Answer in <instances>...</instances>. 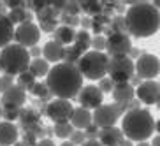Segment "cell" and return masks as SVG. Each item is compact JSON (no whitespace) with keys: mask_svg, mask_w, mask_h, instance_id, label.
<instances>
[{"mask_svg":"<svg viewBox=\"0 0 160 146\" xmlns=\"http://www.w3.org/2000/svg\"><path fill=\"white\" fill-rule=\"evenodd\" d=\"M46 85L55 99L71 100L78 97L83 88V76L78 65L60 62L51 67L49 74L46 76Z\"/></svg>","mask_w":160,"mask_h":146,"instance_id":"obj_1","label":"cell"},{"mask_svg":"<svg viewBox=\"0 0 160 146\" xmlns=\"http://www.w3.org/2000/svg\"><path fill=\"white\" fill-rule=\"evenodd\" d=\"M128 33L134 37H150L160 28V11L150 2H134L125 13Z\"/></svg>","mask_w":160,"mask_h":146,"instance_id":"obj_2","label":"cell"},{"mask_svg":"<svg viewBox=\"0 0 160 146\" xmlns=\"http://www.w3.org/2000/svg\"><path fill=\"white\" fill-rule=\"evenodd\" d=\"M123 136L130 141H146L155 132V120L148 109H134L123 116Z\"/></svg>","mask_w":160,"mask_h":146,"instance_id":"obj_3","label":"cell"},{"mask_svg":"<svg viewBox=\"0 0 160 146\" xmlns=\"http://www.w3.org/2000/svg\"><path fill=\"white\" fill-rule=\"evenodd\" d=\"M30 62H32V58H30L28 49L16 43L5 46L0 51V71L7 76H12V78L28 71Z\"/></svg>","mask_w":160,"mask_h":146,"instance_id":"obj_4","label":"cell"},{"mask_svg":"<svg viewBox=\"0 0 160 146\" xmlns=\"http://www.w3.org/2000/svg\"><path fill=\"white\" fill-rule=\"evenodd\" d=\"M108 65H109V57L102 51H88L85 53L81 60L78 62V69H79L81 76L86 79H104L108 74Z\"/></svg>","mask_w":160,"mask_h":146,"instance_id":"obj_5","label":"cell"},{"mask_svg":"<svg viewBox=\"0 0 160 146\" xmlns=\"http://www.w3.org/2000/svg\"><path fill=\"white\" fill-rule=\"evenodd\" d=\"M123 113H127V104H102L100 108L95 109L93 123L99 128L114 127V123L120 120Z\"/></svg>","mask_w":160,"mask_h":146,"instance_id":"obj_6","label":"cell"},{"mask_svg":"<svg viewBox=\"0 0 160 146\" xmlns=\"http://www.w3.org/2000/svg\"><path fill=\"white\" fill-rule=\"evenodd\" d=\"M108 74L114 83H130L132 76L136 74V63L128 57L109 58Z\"/></svg>","mask_w":160,"mask_h":146,"instance_id":"obj_7","label":"cell"},{"mask_svg":"<svg viewBox=\"0 0 160 146\" xmlns=\"http://www.w3.org/2000/svg\"><path fill=\"white\" fill-rule=\"evenodd\" d=\"M72 113H74V106L71 104V100L65 99H53L51 102L46 104V114L53 123H67L71 122Z\"/></svg>","mask_w":160,"mask_h":146,"instance_id":"obj_8","label":"cell"},{"mask_svg":"<svg viewBox=\"0 0 160 146\" xmlns=\"http://www.w3.org/2000/svg\"><path fill=\"white\" fill-rule=\"evenodd\" d=\"M39 39H41V28H39V25H35L33 21L18 25L16 30H14V41H16V44L27 48V49L37 46Z\"/></svg>","mask_w":160,"mask_h":146,"instance_id":"obj_9","label":"cell"},{"mask_svg":"<svg viewBox=\"0 0 160 146\" xmlns=\"http://www.w3.org/2000/svg\"><path fill=\"white\" fill-rule=\"evenodd\" d=\"M136 74L141 79L151 81L153 78L160 76V60L151 53H142L136 62Z\"/></svg>","mask_w":160,"mask_h":146,"instance_id":"obj_10","label":"cell"},{"mask_svg":"<svg viewBox=\"0 0 160 146\" xmlns=\"http://www.w3.org/2000/svg\"><path fill=\"white\" fill-rule=\"evenodd\" d=\"M130 49H132V43L127 33H113L106 39V51H108V57L111 58L128 57Z\"/></svg>","mask_w":160,"mask_h":146,"instance_id":"obj_11","label":"cell"},{"mask_svg":"<svg viewBox=\"0 0 160 146\" xmlns=\"http://www.w3.org/2000/svg\"><path fill=\"white\" fill-rule=\"evenodd\" d=\"M78 100H79V106L85 109H97L102 106V92L99 90V86L88 85L83 86L78 95Z\"/></svg>","mask_w":160,"mask_h":146,"instance_id":"obj_12","label":"cell"},{"mask_svg":"<svg viewBox=\"0 0 160 146\" xmlns=\"http://www.w3.org/2000/svg\"><path fill=\"white\" fill-rule=\"evenodd\" d=\"M25 102H27V92L18 85H12L7 92H4L2 93V99H0L2 108L21 109V108H25Z\"/></svg>","mask_w":160,"mask_h":146,"instance_id":"obj_13","label":"cell"},{"mask_svg":"<svg viewBox=\"0 0 160 146\" xmlns=\"http://www.w3.org/2000/svg\"><path fill=\"white\" fill-rule=\"evenodd\" d=\"M137 99L142 104H157V100L160 99V83L157 81H142L141 85L137 86Z\"/></svg>","mask_w":160,"mask_h":146,"instance_id":"obj_14","label":"cell"},{"mask_svg":"<svg viewBox=\"0 0 160 146\" xmlns=\"http://www.w3.org/2000/svg\"><path fill=\"white\" fill-rule=\"evenodd\" d=\"M92 123H93V113L90 109H85V108H81V106L79 108H74V113H72V118H71V125L76 130H85Z\"/></svg>","mask_w":160,"mask_h":146,"instance_id":"obj_15","label":"cell"},{"mask_svg":"<svg viewBox=\"0 0 160 146\" xmlns=\"http://www.w3.org/2000/svg\"><path fill=\"white\" fill-rule=\"evenodd\" d=\"M63 55H65V46L58 44L57 41H48L42 48V57L46 62L49 63H60L63 60Z\"/></svg>","mask_w":160,"mask_h":146,"instance_id":"obj_16","label":"cell"},{"mask_svg":"<svg viewBox=\"0 0 160 146\" xmlns=\"http://www.w3.org/2000/svg\"><path fill=\"white\" fill-rule=\"evenodd\" d=\"M111 93H113V99L116 104H128L136 97V88L130 83H114Z\"/></svg>","mask_w":160,"mask_h":146,"instance_id":"obj_17","label":"cell"},{"mask_svg":"<svg viewBox=\"0 0 160 146\" xmlns=\"http://www.w3.org/2000/svg\"><path fill=\"white\" fill-rule=\"evenodd\" d=\"M19 130L14 123L0 122V146H14L18 143Z\"/></svg>","mask_w":160,"mask_h":146,"instance_id":"obj_18","label":"cell"},{"mask_svg":"<svg viewBox=\"0 0 160 146\" xmlns=\"http://www.w3.org/2000/svg\"><path fill=\"white\" fill-rule=\"evenodd\" d=\"M14 30L16 27L11 23V19L7 14H0V49H4L5 46L12 44L14 41Z\"/></svg>","mask_w":160,"mask_h":146,"instance_id":"obj_19","label":"cell"},{"mask_svg":"<svg viewBox=\"0 0 160 146\" xmlns=\"http://www.w3.org/2000/svg\"><path fill=\"white\" fill-rule=\"evenodd\" d=\"M122 139H123V132L118 127L100 128L99 132V141L102 143V146H118Z\"/></svg>","mask_w":160,"mask_h":146,"instance_id":"obj_20","label":"cell"},{"mask_svg":"<svg viewBox=\"0 0 160 146\" xmlns=\"http://www.w3.org/2000/svg\"><path fill=\"white\" fill-rule=\"evenodd\" d=\"M19 123H21V128H30L35 127L41 123V113H39L35 108H21L19 109Z\"/></svg>","mask_w":160,"mask_h":146,"instance_id":"obj_21","label":"cell"},{"mask_svg":"<svg viewBox=\"0 0 160 146\" xmlns=\"http://www.w3.org/2000/svg\"><path fill=\"white\" fill-rule=\"evenodd\" d=\"M76 39V30L71 27H63V25H58V28L53 33V41H57L62 46H69V44H74Z\"/></svg>","mask_w":160,"mask_h":146,"instance_id":"obj_22","label":"cell"},{"mask_svg":"<svg viewBox=\"0 0 160 146\" xmlns=\"http://www.w3.org/2000/svg\"><path fill=\"white\" fill-rule=\"evenodd\" d=\"M28 71L32 72L35 78H46L51 71V67H49V62H46L44 58H33L30 62V67Z\"/></svg>","mask_w":160,"mask_h":146,"instance_id":"obj_23","label":"cell"},{"mask_svg":"<svg viewBox=\"0 0 160 146\" xmlns=\"http://www.w3.org/2000/svg\"><path fill=\"white\" fill-rule=\"evenodd\" d=\"M7 18L11 19L12 25H23V23H30L33 19L32 11H27V9H12L7 13Z\"/></svg>","mask_w":160,"mask_h":146,"instance_id":"obj_24","label":"cell"},{"mask_svg":"<svg viewBox=\"0 0 160 146\" xmlns=\"http://www.w3.org/2000/svg\"><path fill=\"white\" fill-rule=\"evenodd\" d=\"M92 35L88 33V30H79V32H76V39H74V46L79 49L83 55L90 51V48H92Z\"/></svg>","mask_w":160,"mask_h":146,"instance_id":"obj_25","label":"cell"},{"mask_svg":"<svg viewBox=\"0 0 160 146\" xmlns=\"http://www.w3.org/2000/svg\"><path fill=\"white\" fill-rule=\"evenodd\" d=\"M30 93L33 95V97H37L41 102H51L53 100V95H51V92H49V88H48V85H46V81L44 83H35V85L32 86V90H30Z\"/></svg>","mask_w":160,"mask_h":146,"instance_id":"obj_26","label":"cell"},{"mask_svg":"<svg viewBox=\"0 0 160 146\" xmlns=\"http://www.w3.org/2000/svg\"><path fill=\"white\" fill-rule=\"evenodd\" d=\"M79 7L85 14H90L92 18L102 13V2H95V0H85V2H79Z\"/></svg>","mask_w":160,"mask_h":146,"instance_id":"obj_27","label":"cell"},{"mask_svg":"<svg viewBox=\"0 0 160 146\" xmlns=\"http://www.w3.org/2000/svg\"><path fill=\"white\" fill-rule=\"evenodd\" d=\"M109 28L113 30V33H127V35H128L127 19H125V16H122V14L113 16V18H111V25H109Z\"/></svg>","mask_w":160,"mask_h":146,"instance_id":"obj_28","label":"cell"},{"mask_svg":"<svg viewBox=\"0 0 160 146\" xmlns=\"http://www.w3.org/2000/svg\"><path fill=\"white\" fill-rule=\"evenodd\" d=\"M74 130H76V128L71 125V122H67V123H55V125H53V134H55L57 137H60V139H69Z\"/></svg>","mask_w":160,"mask_h":146,"instance_id":"obj_29","label":"cell"},{"mask_svg":"<svg viewBox=\"0 0 160 146\" xmlns=\"http://www.w3.org/2000/svg\"><path fill=\"white\" fill-rule=\"evenodd\" d=\"M35 83H37V78H35V76H33L30 71H27V72H23V74L18 76V83H16V85L21 86L25 92H30V90H32V86L35 85Z\"/></svg>","mask_w":160,"mask_h":146,"instance_id":"obj_30","label":"cell"},{"mask_svg":"<svg viewBox=\"0 0 160 146\" xmlns=\"http://www.w3.org/2000/svg\"><path fill=\"white\" fill-rule=\"evenodd\" d=\"M81 57H83V53H81L79 49L74 46V44H71V46L65 48L63 62H65V63H72V65H78V62L81 60Z\"/></svg>","mask_w":160,"mask_h":146,"instance_id":"obj_31","label":"cell"},{"mask_svg":"<svg viewBox=\"0 0 160 146\" xmlns=\"http://www.w3.org/2000/svg\"><path fill=\"white\" fill-rule=\"evenodd\" d=\"M60 23L63 25V27H71V28H74V27H78V25L81 23V18L79 16H72V14L62 13L60 14Z\"/></svg>","mask_w":160,"mask_h":146,"instance_id":"obj_32","label":"cell"},{"mask_svg":"<svg viewBox=\"0 0 160 146\" xmlns=\"http://www.w3.org/2000/svg\"><path fill=\"white\" fill-rule=\"evenodd\" d=\"M2 118H4V122L14 123L19 118V109H16V108H2Z\"/></svg>","mask_w":160,"mask_h":146,"instance_id":"obj_33","label":"cell"},{"mask_svg":"<svg viewBox=\"0 0 160 146\" xmlns=\"http://www.w3.org/2000/svg\"><path fill=\"white\" fill-rule=\"evenodd\" d=\"M79 2H76V0H69V2H65V7H63V11L62 13H65V14H72V16H78L79 14Z\"/></svg>","mask_w":160,"mask_h":146,"instance_id":"obj_34","label":"cell"},{"mask_svg":"<svg viewBox=\"0 0 160 146\" xmlns=\"http://www.w3.org/2000/svg\"><path fill=\"white\" fill-rule=\"evenodd\" d=\"M12 85H14V78L7 76V74H2L0 76V95L4 93V92H7Z\"/></svg>","mask_w":160,"mask_h":146,"instance_id":"obj_35","label":"cell"},{"mask_svg":"<svg viewBox=\"0 0 160 146\" xmlns=\"http://www.w3.org/2000/svg\"><path fill=\"white\" fill-rule=\"evenodd\" d=\"M39 28H41V32L55 33V30L58 28V19H51V21H44V23H39Z\"/></svg>","mask_w":160,"mask_h":146,"instance_id":"obj_36","label":"cell"},{"mask_svg":"<svg viewBox=\"0 0 160 146\" xmlns=\"http://www.w3.org/2000/svg\"><path fill=\"white\" fill-rule=\"evenodd\" d=\"M69 141L72 143V144H83V143L86 141V136H85V130H74L71 134V137H69Z\"/></svg>","mask_w":160,"mask_h":146,"instance_id":"obj_37","label":"cell"},{"mask_svg":"<svg viewBox=\"0 0 160 146\" xmlns=\"http://www.w3.org/2000/svg\"><path fill=\"white\" fill-rule=\"evenodd\" d=\"M113 88H114V81L111 79V78H104V79H100L99 90L102 92V93H109V92H113Z\"/></svg>","mask_w":160,"mask_h":146,"instance_id":"obj_38","label":"cell"},{"mask_svg":"<svg viewBox=\"0 0 160 146\" xmlns=\"http://www.w3.org/2000/svg\"><path fill=\"white\" fill-rule=\"evenodd\" d=\"M92 48H93V51H102L106 49V37H102V35H95L93 39H92Z\"/></svg>","mask_w":160,"mask_h":146,"instance_id":"obj_39","label":"cell"},{"mask_svg":"<svg viewBox=\"0 0 160 146\" xmlns=\"http://www.w3.org/2000/svg\"><path fill=\"white\" fill-rule=\"evenodd\" d=\"M92 23H95V25H99V27H102V28H106V27H109V25H111V18L100 13V14H97V16H93V18H92Z\"/></svg>","mask_w":160,"mask_h":146,"instance_id":"obj_40","label":"cell"},{"mask_svg":"<svg viewBox=\"0 0 160 146\" xmlns=\"http://www.w3.org/2000/svg\"><path fill=\"white\" fill-rule=\"evenodd\" d=\"M99 132L100 128L95 125V123H92L88 128H85V136H86V141H90V139H99Z\"/></svg>","mask_w":160,"mask_h":146,"instance_id":"obj_41","label":"cell"},{"mask_svg":"<svg viewBox=\"0 0 160 146\" xmlns=\"http://www.w3.org/2000/svg\"><path fill=\"white\" fill-rule=\"evenodd\" d=\"M28 53H30V58H41V55H42V48H39V46H33V48H30L28 49Z\"/></svg>","mask_w":160,"mask_h":146,"instance_id":"obj_42","label":"cell"},{"mask_svg":"<svg viewBox=\"0 0 160 146\" xmlns=\"http://www.w3.org/2000/svg\"><path fill=\"white\" fill-rule=\"evenodd\" d=\"M37 146H55V141H53L51 137H44V139H41L37 143Z\"/></svg>","mask_w":160,"mask_h":146,"instance_id":"obj_43","label":"cell"},{"mask_svg":"<svg viewBox=\"0 0 160 146\" xmlns=\"http://www.w3.org/2000/svg\"><path fill=\"white\" fill-rule=\"evenodd\" d=\"M81 146H102V143L99 139H90V141H85Z\"/></svg>","mask_w":160,"mask_h":146,"instance_id":"obj_44","label":"cell"},{"mask_svg":"<svg viewBox=\"0 0 160 146\" xmlns=\"http://www.w3.org/2000/svg\"><path fill=\"white\" fill-rule=\"evenodd\" d=\"M81 27H83V28H92V19L90 18H81Z\"/></svg>","mask_w":160,"mask_h":146,"instance_id":"obj_45","label":"cell"},{"mask_svg":"<svg viewBox=\"0 0 160 146\" xmlns=\"http://www.w3.org/2000/svg\"><path fill=\"white\" fill-rule=\"evenodd\" d=\"M141 83H142V79H141V78H139L137 74L132 76V79H130V85H132V86H139Z\"/></svg>","mask_w":160,"mask_h":146,"instance_id":"obj_46","label":"cell"},{"mask_svg":"<svg viewBox=\"0 0 160 146\" xmlns=\"http://www.w3.org/2000/svg\"><path fill=\"white\" fill-rule=\"evenodd\" d=\"M139 57H141V51H139V49H136V48H132L130 53H128V58L132 60V58H139Z\"/></svg>","mask_w":160,"mask_h":146,"instance_id":"obj_47","label":"cell"},{"mask_svg":"<svg viewBox=\"0 0 160 146\" xmlns=\"http://www.w3.org/2000/svg\"><path fill=\"white\" fill-rule=\"evenodd\" d=\"M114 11H116V13H123V11H125V5H123V4H118V2H114Z\"/></svg>","mask_w":160,"mask_h":146,"instance_id":"obj_48","label":"cell"},{"mask_svg":"<svg viewBox=\"0 0 160 146\" xmlns=\"http://www.w3.org/2000/svg\"><path fill=\"white\" fill-rule=\"evenodd\" d=\"M118 146H134V144H132L130 139H127V137H125V139H122V141H120V144H118Z\"/></svg>","mask_w":160,"mask_h":146,"instance_id":"obj_49","label":"cell"},{"mask_svg":"<svg viewBox=\"0 0 160 146\" xmlns=\"http://www.w3.org/2000/svg\"><path fill=\"white\" fill-rule=\"evenodd\" d=\"M5 9H7L5 2H0V14H7V13H5Z\"/></svg>","mask_w":160,"mask_h":146,"instance_id":"obj_50","label":"cell"},{"mask_svg":"<svg viewBox=\"0 0 160 146\" xmlns=\"http://www.w3.org/2000/svg\"><path fill=\"white\" fill-rule=\"evenodd\" d=\"M151 146H160V136L153 137V141H151Z\"/></svg>","mask_w":160,"mask_h":146,"instance_id":"obj_51","label":"cell"},{"mask_svg":"<svg viewBox=\"0 0 160 146\" xmlns=\"http://www.w3.org/2000/svg\"><path fill=\"white\" fill-rule=\"evenodd\" d=\"M155 130L160 134V120H157V122H155Z\"/></svg>","mask_w":160,"mask_h":146,"instance_id":"obj_52","label":"cell"},{"mask_svg":"<svg viewBox=\"0 0 160 146\" xmlns=\"http://www.w3.org/2000/svg\"><path fill=\"white\" fill-rule=\"evenodd\" d=\"M60 146H76V144H72V143L71 141H63V143H62V144Z\"/></svg>","mask_w":160,"mask_h":146,"instance_id":"obj_53","label":"cell"},{"mask_svg":"<svg viewBox=\"0 0 160 146\" xmlns=\"http://www.w3.org/2000/svg\"><path fill=\"white\" fill-rule=\"evenodd\" d=\"M153 7H155V9H158V11H160V0H157V2H153Z\"/></svg>","mask_w":160,"mask_h":146,"instance_id":"obj_54","label":"cell"},{"mask_svg":"<svg viewBox=\"0 0 160 146\" xmlns=\"http://www.w3.org/2000/svg\"><path fill=\"white\" fill-rule=\"evenodd\" d=\"M137 146H151L150 143H146V141H141V143H137Z\"/></svg>","mask_w":160,"mask_h":146,"instance_id":"obj_55","label":"cell"},{"mask_svg":"<svg viewBox=\"0 0 160 146\" xmlns=\"http://www.w3.org/2000/svg\"><path fill=\"white\" fill-rule=\"evenodd\" d=\"M14 146H30V144H27V143H23V141H18Z\"/></svg>","mask_w":160,"mask_h":146,"instance_id":"obj_56","label":"cell"},{"mask_svg":"<svg viewBox=\"0 0 160 146\" xmlns=\"http://www.w3.org/2000/svg\"><path fill=\"white\" fill-rule=\"evenodd\" d=\"M157 108H158V109H160V99H158V100H157Z\"/></svg>","mask_w":160,"mask_h":146,"instance_id":"obj_57","label":"cell"},{"mask_svg":"<svg viewBox=\"0 0 160 146\" xmlns=\"http://www.w3.org/2000/svg\"><path fill=\"white\" fill-rule=\"evenodd\" d=\"M0 118H2V104H0Z\"/></svg>","mask_w":160,"mask_h":146,"instance_id":"obj_58","label":"cell"}]
</instances>
